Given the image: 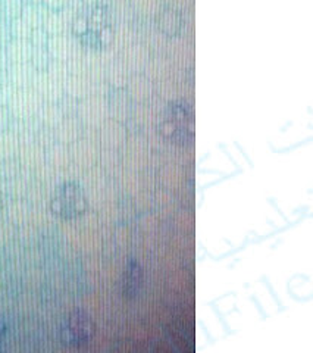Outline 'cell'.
I'll return each instance as SVG.
<instances>
[{
    "label": "cell",
    "instance_id": "cell-1",
    "mask_svg": "<svg viewBox=\"0 0 313 353\" xmlns=\"http://www.w3.org/2000/svg\"><path fill=\"white\" fill-rule=\"evenodd\" d=\"M72 34L88 50H103L114 41L115 24L105 6H93L78 14L72 22Z\"/></svg>",
    "mask_w": 313,
    "mask_h": 353
},
{
    "label": "cell",
    "instance_id": "cell-2",
    "mask_svg": "<svg viewBox=\"0 0 313 353\" xmlns=\"http://www.w3.org/2000/svg\"><path fill=\"white\" fill-rule=\"evenodd\" d=\"M161 136L174 146L192 148L196 139L194 109L185 101H172L159 118Z\"/></svg>",
    "mask_w": 313,
    "mask_h": 353
},
{
    "label": "cell",
    "instance_id": "cell-3",
    "mask_svg": "<svg viewBox=\"0 0 313 353\" xmlns=\"http://www.w3.org/2000/svg\"><path fill=\"white\" fill-rule=\"evenodd\" d=\"M88 211V199L75 181H65L56 187L50 197V212L62 221L80 219Z\"/></svg>",
    "mask_w": 313,
    "mask_h": 353
},
{
    "label": "cell",
    "instance_id": "cell-4",
    "mask_svg": "<svg viewBox=\"0 0 313 353\" xmlns=\"http://www.w3.org/2000/svg\"><path fill=\"white\" fill-rule=\"evenodd\" d=\"M94 334V319L84 309H74L66 314L59 325V340L66 347H84L90 345Z\"/></svg>",
    "mask_w": 313,
    "mask_h": 353
},
{
    "label": "cell",
    "instance_id": "cell-5",
    "mask_svg": "<svg viewBox=\"0 0 313 353\" xmlns=\"http://www.w3.org/2000/svg\"><path fill=\"white\" fill-rule=\"evenodd\" d=\"M144 289V270L136 258H128L121 277V294L127 301H136Z\"/></svg>",
    "mask_w": 313,
    "mask_h": 353
},
{
    "label": "cell",
    "instance_id": "cell-6",
    "mask_svg": "<svg viewBox=\"0 0 313 353\" xmlns=\"http://www.w3.org/2000/svg\"><path fill=\"white\" fill-rule=\"evenodd\" d=\"M159 28L170 37H175L180 34L184 28V21L180 12H165L159 19Z\"/></svg>",
    "mask_w": 313,
    "mask_h": 353
},
{
    "label": "cell",
    "instance_id": "cell-7",
    "mask_svg": "<svg viewBox=\"0 0 313 353\" xmlns=\"http://www.w3.org/2000/svg\"><path fill=\"white\" fill-rule=\"evenodd\" d=\"M6 336H8V324L0 319V345L3 343V340L6 339Z\"/></svg>",
    "mask_w": 313,
    "mask_h": 353
},
{
    "label": "cell",
    "instance_id": "cell-8",
    "mask_svg": "<svg viewBox=\"0 0 313 353\" xmlns=\"http://www.w3.org/2000/svg\"><path fill=\"white\" fill-rule=\"evenodd\" d=\"M3 208V196H2V192H0V211H2Z\"/></svg>",
    "mask_w": 313,
    "mask_h": 353
}]
</instances>
